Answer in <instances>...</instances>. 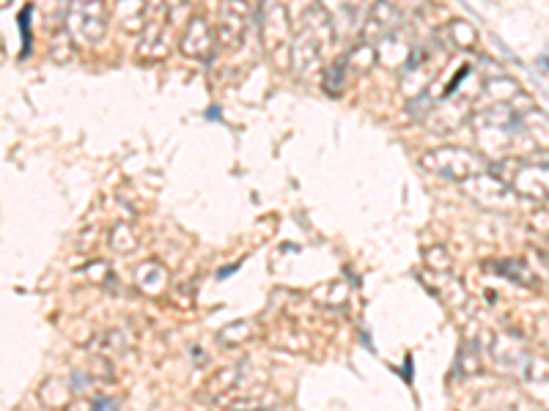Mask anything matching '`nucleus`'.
Masks as SVG:
<instances>
[{"label":"nucleus","instance_id":"obj_1","mask_svg":"<svg viewBox=\"0 0 549 411\" xmlns=\"http://www.w3.org/2000/svg\"><path fill=\"white\" fill-rule=\"evenodd\" d=\"M28 20H31V6H25L20 14V31H22V55L31 53V28H28Z\"/></svg>","mask_w":549,"mask_h":411},{"label":"nucleus","instance_id":"obj_2","mask_svg":"<svg viewBox=\"0 0 549 411\" xmlns=\"http://www.w3.org/2000/svg\"><path fill=\"white\" fill-rule=\"evenodd\" d=\"M401 376H404V379L412 384V357H407V362H404V370H401Z\"/></svg>","mask_w":549,"mask_h":411},{"label":"nucleus","instance_id":"obj_3","mask_svg":"<svg viewBox=\"0 0 549 411\" xmlns=\"http://www.w3.org/2000/svg\"><path fill=\"white\" fill-rule=\"evenodd\" d=\"M539 69L549 77V58H539Z\"/></svg>","mask_w":549,"mask_h":411},{"label":"nucleus","instance_id":"obj_4","mask_svg":"<svg viewBox=\"0 0 549 411\" xmlns=\"http://www.w3.org/2000/svg\"><path fill=\"white\" fill-rule=\"evenodd\" d=\"M206 118H212V121H217V118H220V110H217V107H212V110H206Z\"/></svg>","mask_w":549,"mask_h":411}]
</instances>
